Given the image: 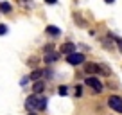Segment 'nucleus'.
I'll return each mask as SVG.
<instances>
[{"instance_id": "39448f33", "label": "nucleus", "mask_w": 122, "mask_h": 115, "mask_svg": "<svg viewBox=\"0 0 122 115\" xmlns=\"http://www.w3.org/2000/svg\"><path fill=\"white\" fill-rule=\"evenodd\" d=\"M66 61H68L70 65H81V63H84V56L81 52H76V50H74L72 54H66Z\"/></svg>"}, {"instance_id": "6ab92c4d", "label": "nucleus", "mask_w": 122, "mask_h": 115, "mask_svg": "<svg viewBox=\"0 0 122 115\" xmlns=\"http://www.w3.org/2000/svg\"><path fill=\"white\" fill-rule=\"evenodd\" d=\"M106 2H108V4H113V2H115V0H106Z\"/></svg>"}, {"instance_id": "f257e3e1", "label": "nucleus", "mask_w": 122, "mask_h": 115, "mask_svg": "<svg viewBox=\"0 0 122 115\" xmlns=\"http://www.w3.org/2000/svg\"><path fill=\"white\" fill-rule=\"evenodd\" d=\"M84 72L88 74H110V70L97 63H84Z\"/></svg>"}, {"instance_id": "2eb2a0df", "label": "nucleus", "mask_w": 122, "mask_h": 115, "mask_svg": "<svg viewBox=\"0 0 122 115\" xmlns=\"http://www.w3.org/2000/svg\"><path fill=\"white\" fill-rule=\"evenodd\" d=\"M81 94H83V88H81V86H77V88H76V95H81Z\"/></svg>"}, {"instance_id": "9b49d317", "label": "nucleus", "mask_w": 122, "mask_h": 115, "mask_svg": "<svg viewBox=\"0 0 122 115\" xmlns=\"http://www.w3.org/2000/svg\"><path fill=\"white\" fill-rule=\"evenodd\" d=\"M11 4H7V2H2V4H0V11L2 13H11Z\"/></svg>"}, {"instance_id": "20e7f679", "label": "nucleus", "mask_w": 122, "mask_h": 115, "mask_svg": "<svg viewBox=\"0 0 122 115\" xmlns=\"http://www.w3.org/2000/svg\"><path fill=\"white\" fill-rule=\"evenodd\" d=\"M47 108V99L41 95V94H34V111H43Z\"/></svg>"}, {"instance_id": "4468645a", "label": "nucleus", "mask_w": 122, "mask_h": 115, "mask_svg": "<svg viewBox=\"0 0 122 115\" xmlns=\"http://www.w3.org/2000/svg\"><path fill=\"white\" fill-rule=\"evenodd\" d=\"M27 83H29V77H23V79L22 81H20V84H22V86H25V84Z\"/></svg>"}, {"instance_id": "a211bd4d", "label": "nucleus", "mask_w": 122, "mask_h": 115, "mask_svg": "<svg viewBox=\"0 0 122 115\" xmlns=\"http://www.w3.org/2000/svg\"><path fill=\"white\" fill-rule=\"evenodd\" d=\"M29 115H38V113H36V111H29Z\"/></svg>"}, {"instance_id": "ddd939ff", "label": "nucleus", "mask_w": 122, "mask_h": 115, "mask_svg": "<svg viewBox=\"0 0 122 115\" xmlns=\"http://www.w3.org/2000/svg\"><path fill=\"white\" fill-rule=\"evenodd\" d=\"M5 32H7V25H4V23H0V36H4Z\"/></svg>"}, {"instance_id": "1a4fd4ad", "label": "nucleus", "mask_w": 122, "mask_h": 115, "mask_svg": "<svg viewBox=\"0 0 122 115\" xmlns=\"http://www.w3.org/2000/svg\"><path fill=\"white\" fill-rule=\"evenodd\" d=\"M47 34H50V36H59V29H57L56 25H49V27H47Z\"/></svg>"}, {"instance_id": "423d86ee", "label": "nucleus", "mask_w": 122, "mask_h": 115, "mask_svg": "<svg viewBox=\"0 0 122 115\" xmlns=\"http://www.w3.org/2000/svg\"><path fill=\"white\" fill-rule=\"evenodd\" d=\"M57 58H59V54L56 52V50H52V52H47L45 54V58H43V59H45V63H54V61H57Z\"/></svg>"}, {"instance_id": "7ed1b4c3", "label": "nucleus", "mask_w": 122, "mask_h": 115, "mask_svg": "<svg viewBox=\"0 0 122 115\" xmlns=\"http://www.w3.org/2000/svg\"><path fill=\"white\" fill-rule=\"evenodd\" d=\"M108 106H110L111 110H115L117 113H122V97L111 95L110 99H108Z\"/></svg>"}, {"instance_id": "f03ea898", "label": "nucleus", "mask_w": 122, "mask_h": 115, "mask_svg": "<svg viewBox=\"0 0 122 115\" xmlns=\"http://www.w3.org/2000/svg\"><path fill=\"white\" fill-rule=\"evenodd\" d=\"M84 83H86L88 86H90V88L93 90V92H97V94H99V92H102V83H101V81L97 79L95 76H88L86 79H84Z\"/></svg>"}, {"instance_id": "f3484780", "label": "nucleus", "mask_w": 122, "mask_h": 115, "mask_svg": "<svg viewBox=\"0 0 122 115\" xmlns=\"http://www.w3.org/2000/svg\"><path fill=\"white\" fill-rule=\"evenodd\" d=\"M45 2H47V4H49V5H50V4L54 5V4H56V2H57V0H45Z\"/></svg>"}, {"instance_id": "dca6fc26", "label": "nucleus", "mask_w": 122, "mask_h": 115, "mask_svg": "<svg viewBox=\"0 0 122 115\" xmlns=\"http://www.w3.org/2000/svg\"><path fill=\"white\" fill-rule=\"evenodd\" d=\"M115 42H117V43H118V49H120V50H122V40H120V38H115Z\"/></svg>"}, {"instance_id": "0eeeda50", "label": "nucleus", "mask_w": 122, "mask_h": 115, "mask_svg": "<svg viewBox=\"0 0 122 115\" xmlns=\"http://www.w3.org/2000/svg\"><path fill=\"white\" fill-rule=\"evenodd\" d=\"M43 90H45V84H43V81H41V79L34 81V84H32V92H34V94H41Z\"/></svg>"}, {"instance_id": "6e6552de", "label": "nucleus", "mask_w": 122, "mask_h": 115, "mask_svg": "<svg viewBox=\"0 0 122 115\" xmlns=\"http://www.w3.org/2000/svg\"><path fill=\"white\" fill-rule=\"evenodd\" d=\"M43 72H45V70H41V68H36V70H32V74H30V77H29V79H32V81H38V79H41V77H43Z\"/></svg>"}, {"instance_id": "f8f14e48", "label": "nucleus", "mask_w": 122, "mask_h": 115, "mask_svg": "<svg viewBox=\"0 0 122 115\" xmlns=\"http://www.w3.org/2000/svg\"><path fill=\"white\" fill-rule=\"evenodd\" d=\"M57 92H59V95H68V86H59V90H57Z\"/></svg>"}, {"instance_id": "9d476101", "label": "nucleus", "mask_w": 122, "mask_h": 115, "mask_svg": "<svg viewBox=\"0 0 122 115\" xmlns=\"http://www.w3.org/2000/svg\"><path fill=\"white\" fill-rule=\"evenodd\" d=\"M74 52V43H65L63 45V54H72Z\"/></svg>"}]
</instances>
